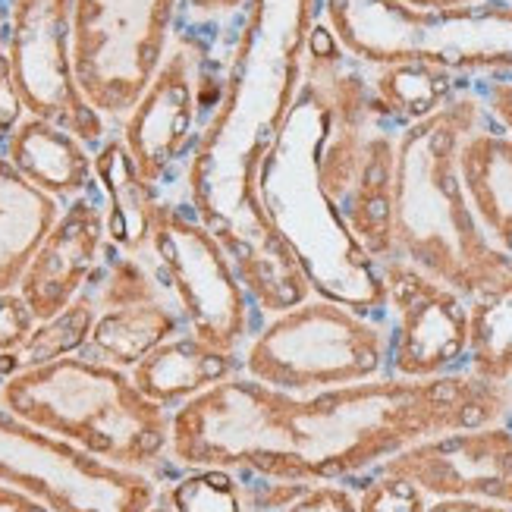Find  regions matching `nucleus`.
Here are the masks:
<instances>
[{
  "label": "nucleus",
  "instance_id": "5701e85b",
  "mask_svg": "<svg viewBox=\"0 0 512 512\" xmlns=\"http://www.w3.org/2000/svg\"><path fill=\"white\" fill-rule=\"evenodd\" d=\"M465 371L487 384H512V280L469 299V355Z\"/></svg>",
  "mask_w": 512,
  "mask_h": 512
},
{
  "label": "nucleus",
  "instance_id": "7ed1b4c3",
  "mask_svg": "<svg viewBox=\"0 0 512 512\" xmlns=\"http://www.w3.org/2000/svg\"><path fill=\"white\" fill-rule=\"evenodd\" d=\"M484 120V101L459 92L437 114L403 126L396 142L393 258H406L465 299L512 280V258L484 236L459 176V148Z\"/></svg>",
  "mask_w": 512,
  "mask_h": 512
},
{
  "label": "nucleus",
  "instance_id": "1a4fd4ad",
  "mask_svg": "<svg viewBox=\"0 0 512 512\" xmlns=\"http://www.w3.org/2000/svg\"><path fill=\"white\" fill-rule=\"evenodd\" d=\"M0 481L51 512H145L161 494L148 472L110 465L0 406Z\"/></svg>",
  "mask_w": 512,
  "mask_h": 512
},
{
  "label": "nucleus",
  "instance_id": "b1692460",
  "mask_svg": "<svg viewBox=\"0 0 512 512\" xmlns=\"http://www.w3.org/2000/svg\"><path fill=\"white\" fill-rule=\"evenodd\" d=\"M371 70H374L371 73L374 98L381 101V107L396 126L425 120L459 95L456 73L440 70V66L390 63V66H371Z\"/></svg>",
  "mask_w": 512,
  "mask_h": 512
},
{
  "label": "nucleus",
  "instance_id": "393cba45",
  "mask_svg": "<svg viewBox=\"0 0 512 512\" xmlns=\"http://www.w3.org/2000/svg\"><path fill=\"white\" fill-rule=\"evenodd\" d=\"M95 318H98V302L92 296V289L85 286L60 315H54L48 321H38L29 343L16 355L0 359V377L22 371V368L57 362V359H66V355H79L85 349L88 337H92Z\"/></svg>",
  "mask_w": 512,
  "mask_h": 512
},
{
  "label": "nucleus",
  "instance_id": "7c9ffc66",
  "mask_svg": "<svg viewBox=\"0 0 512 512\" xmlns=\"http://www.w3.org/2000/svg\"><path fill=\"white\" fill-rule=\"evenodd\" d=\"M484 110L491 123H497L500 129L512 132V76H494L484 85Z\"/></svg>",
  "mask_w": 512,
  "mask_h": 512
},
{
  "label": "nucleus",
  "instance_id": "a878e982",
  "mask_svg": "<svg viewBox=\"0 0 512 512\" xmlns=\"http://www.w3.org/2000/svg\"><path fill=\"white\" fill-rule=\"evenodd\" d=\"M161 491L176 512H252L246 481L230 469H183Z\"/></svg>",
  "mask_w": 512,
  "mask_h": 512
},
{
  "label": "nucleus",
  "instance_id": "2eb2a0df",
  "mask_svg": "<svg viewBox=\"0 0 512 512\" xmlns=\"http://www.w3.org/2000/svg\"><path fill=\"white\" fill-rule=\"evenodd\" d=\"M214 236L230 255L258 318L280 315V311H289L315 296V286H311L296 246L277 227L267 208L233 220Z\"/></svg>",
  "mask_w": 512,
  "mask_h": 512
},
{
  "label": "nucleus",
  "instance_id": "0eeeda50",
  "mask_svg": "<svg viewBox=\"0 0 512 512\" xmlns=\"http://www.w3.org/2000/svg\"><path fill=\"white\" fill-rule=\"evenodd\" d=\"M142 255L154 264L186 330L220 352L242 355L255 333L258 311L220 239L189 205L164 198L154 214L151 246Z\"/></svg>",
  "mask_w": 512,
  "mask_h": 512
},
{
  "label": "nucleus",
  "instance_id": "ddd939ff",
  "mask_svg": "<svg viewBox=\"0 0 512 512\" xmlns=\"http://www.w3.org/2000/svg\"><path fill=\"white\" fill-rule=\"evenodd\" d=\"M377 472L418 484L431 500L472 497L512 506V428L497 421L437 434L377 465Z\"/></svg>",
  "mask_w": 512,
  "mask_h": 512
},
{
  "label": "nucleus",
  "instance_id": "4be33fe9",
  "mask_svg": "<svg viewBox=\"0 0 512 512\" xmlns=\"http://www.w3.org/2000/svg\"><path fill=\"white\" fill-rule=\"evenodd\" d=\"M60 205L38 192L0 154V293L16 289L38 242L54 227Z\"/></svg>",
  "mask_w": 512,
  "mask_h": 512
},
{
  "label": "nucleus",
  "instance_id": "9b49d317",
  "mask_svg": "<svg viewBox=\"0 0 512 512\" xmlns=\"http://www.w3.org/2000/svg\"><path fill=\"white\" fill-rule=\"evenodd\" d=\"M4 44L29 114L98 148L107 139V120L85 101L76 82L73 0H13Z\"/></svg>",
  "mask_w": 512,
  "mask_h": 512
},
{
  "label": "nucleus",
  "instance_id": "6e6552de",
  "mask_svg": "<svg viewBox=\"0 0 512 512\" xmlns=\"http://www.w3.org/2000/svg\"><path fill=\"white\" fill-rule=\"evenodd\" d=\"M180 0H73V70L104 120H123L164 63Z\"/></svg>",
  "mask_w": 512,
  "mask_h": 512
},
{
  "label": "nucleus",
  "instance_id": "c9c22d12",
  "mask_svg": "<svg viewBox=\"0 0 512 512\" xmlns=\"http://www.w3.org/2000/svg\"><path fill=\"white\" fill-rule=\"evenodd\" d=\"M145 512H176V509H173V503L167 500V494L161 491V494H158V500H154Z\"/></svg>",
  "mask_w": 512,
  "mask_h": 512
},
{
  "label": "nucleus",
  "instance_id": "a211bd4d",
  "mask_svg": "<svg viewBox=\"0 0 512 512\" xmlns=\"http://www.w3.org/2000/svg\"><path fill=\"white\" fill-rule=\"evenodd\" d=\"M242 371V355L220 352L198 340L195 333L183 330L151 349L145 359L132 368V384H136L148 399H154L164 409H180L192 396L205 393L208 387L227 381V377Z\"/></svg>",
  "mask_w": 512,
  "mask_h": 512
},
{
  "label": "nucleus",
  "instance_id": "aec40b11",
  "mask_svg": "<svg viewBox=\"0 0 512 512\" xmlns=\"http://www.w3.org/2000/svg\"><path fill=\"white\" fill-rule=\"evenodd\" d=\"M399 132L403 129H387L377 139L362 176L340 205L346 230L377 264L393 258V176Z\"/></svg>",
  "mask_w": 512,
  "mask_h": 512
},
{
  "label": "nucleus",
  "instance_id": "cd10ccee",
  "mask_svg": "<svg viewBox=\"0 0 512 512\" xmlns=\"http://www.w3.org/2000/svg\"><path fill=\"white\" fill-rule=\"evenodd\" d=\"M274 512H359V497L340 481H302L293 500Z\"/></svg>",
  "mask_w": 512,
  "mask_h": 512
},
{
  "label": "nucleus",
  "instance_id": "412c9836",
  "mask_svg": "<svg viewBox=\"0 0 512 512\" xmlns=\"http://www.w3.org/2000/svg\"><path fill=\"white\" fill-rule=\"evenodd\" d=\"M186 324L170 302H142L126 308H104L98 311L92 337H88L82 355L95 362H107L114 368L132 371L151 349H158Z\"/></svg>",
  "mask_w": 512,
  "mask_h": 512
},
{
  "label": "nucleus",
  "instance_id": "20e7f679",
  "mask_svg": "<svg viewBox=\"0 0 512 512\" xmlns=\"http://www.w3.org/2000/svg\"><path fill=\"white\" fill-rule=\"evenodd\" d=\"M0 406L120 469L161 478L173 465V412L148 399L129 371L82 352L0 377Z\"/></svg>",
  "mask_w": 512,
  "mask_h": 512
},
{
  "label": "nucleus",
  "instance_id": "dca6fc26",
  "mask_svg": "<svg viewBox=\"0 0 512 512\" xmlns=\"http://www.w3.org/2000/svg\"><path fill=\"white\" fill-rule=\"evenodd\" d=\"M0 154L22 180L51 195L60 208L95 186V151L51 120L29 114Z\"/></svg>",
  "mask_w": 512,
  "mask_h": 512
},
{
  "label": "nucleus",
  "instance_id": "f3484780",
  "mask_svg": "<svg viewBox=\"0 0 512 512\" xmlns=\"http://www.w3.org/2000/svg\"><path fill=\"white\" fill-rule=\"evenodd\" d=\"M459 176L484 236L512 258V132L487 117L459 148Z\"/></svg>",
  "mask_w": 512,
  "mask_h": 512
},
{
  "label": "nucleus",
  "instance_id": "473e14b6",
  "mask_svg": "<svg viewBox=\"0 0 512 512\" xmlns=\"http://www.w3.org/2000/svg\"><path fill=\"white\" fill-rule=\"evenodd\" d=\"M425 512H512V506L491 503V500H472V497H437L428 503Z\"/></svg>",
  "mask_w": 512,
  "mask_h": 512
},
{
  "label": "nucleus",
  "instance_id": "c85d7f7f",
  "mask_svg": "<svg viewBox=\"0 0 512 512\" xmlns=\"http://www.w3.org/2000/svg\"><path fill=\"white\" fill-rule=\"evenodd\" d=\"M35 327L38 318L29 302L19 296V289H4L0 293V359H10L26 346Z\"/></svg>",
  "mask_w": 512,
  "mask_h": 512
},
{
  "label": "nucleus",
  "instance_id": "9d476101",
  "mask_svg": "<svg viewBox=\"0 0 512 512\" xmlns=\"http://www.w3.org/2000/svg\"><path fill=\"white\" fill-rule=\"evenodd\" d=\"M211 107L202 48L192 35L173 32V44L158 73L136 107L120 120V139L132 161L164 198H170L176 170H186Z\"/></svg>",
  "mask_w": 512,
  "mask_h": 512
},
{
  "label": "nucleus",
  "instance_id": "72a5a7b5",
  "mask_svg": "<svg viewBox=\"0 0 512 512\" xmlns=\"http://www.w3.org/2000/svg\"><path fill=\"white\" fill-rule=\"evenodd\" d=\"M0 512H51L41 500L22 494L19 487L0 481Z\"/></svg>",
  "mask_w": 512,
  "mask_h": 512
},
{
  "label": "nucleus",
  "instance_id": "e433bc0d",
  "mask_svg": "<svg viewBox=\"0 0 512 512\" xmlns=\"http://www.w3.org/2000/svg\"><path fill=\"white\" fill-rule=\"evenodd\" d=\"M503 4H509V7H512V0H503Z\"/></svg>",
  "mask_w": 512,
  "mask_h": 512
},
{
  "label": "nucleus",
  "instance_id": "f03ea898",
  "mask_svg": "<svg viewBox=\"0 0 512 512\" xmlns=\"http://www.w3.org/2000/svg\"><path fill=\"white\" fill-rule=\"evenodd\" d=\"M321 0H249L211 114L183 170L189 211L217 233L264 211L261 173L274 158L305 82Z\"/></svg>",
  "mask_w": 512,
  "mask_h": 512
},
{
  "label": "nucleus",
  "instance_id": "423d86ee",
  "mask_svg": "<svg viewBox=\"0 0 512 512\" xmlns=\"http://www.w3.org/2000/svg\"><path fill=\"white\" fill-rule=\"evenodd\" d=\"M387 365V321L324 296L264 318L242 349V374L299 396L374 381Z\"/></svg>",
  "mask_w": 512,
  "mask_h": 512
},
{
  "label": "nucleus",
  "instance_id": "bb28decb",
  "mask_svg": "<svg viewBox=\"0 0 512 512\" xmlns=\"http://www.w3.org/2000/svg\"><path fill=\"white\" fill-rule=\"evenodd\" d=\"M355 497H359V512H425L431 503L418 484L377 469Z\"/></svg>",
  "mask_w": 512,
  "mask_h": 512
},
{
  "label": "nucleus",
  "instance_id": "4468645a",
  "mask_svg": "<svg viewBox=\"0 0 512 512\" xmlns=\"http://www.w3.org/2000/svg\"><path fill=\"white\" fill-rule=\"evenodd\" d=\"M107 252V214L104 195L95 186L66 202L44 233L38 249L19 274V296L29 302L38 321H48L70 305L92 283Z\"/></svg>",
  "mask_w": 512,
  "mask_h": 512
},
{
  "label": "nucleus",
  "instance_id": "c756f323",
  "mask_svg": "<svg viewBox=\"0 0 512 512\" xmlns=\"http://www.w3.org/2000/svg\"><path fill=\"white\" fill-rule=\"evenodd\" d=\"M29 117L26 101L19 95V85H16V73H13V60L7 44L0 41V151H4L7 139L16 132V126Z\"/></svg>",
  "mask_w": 512,
  "mask_h": 512
},
{
  "label": "nucleus",
  "instance_id": "2f4dec72",
  "mask_svg": "<svg viewBox=\"0 0 512 512\" xmlns=\"http://www.w3.org/2000/svg\"><path fill=\"white\" fill-rule=\"evenodd\" d=\"M249 10V0H180V13L202 22H227L233 16L242 19Z\"/></svg>",
  "mask_w": 512,
  "mask_h": 512
},
{
  "label": "nucleus",
  "instance_id": "6ab92c4d",
  "mask_svg": "<svg viewBox=\"0 0 512 512\" xmlns=\"http://www.w3.org/2000/svg\"><path fill=\"white\" fill-rule=\"evenodd\" d=\"M95 180L104 195L107 246L126 255L148 252L154 214H158L164 195L139 173L120 132L107 136L95 148Z\"/></svg>",
  "mask_w": 512,
  "mask_h": 512
},
{
  "label": "nucleus",
  "instance_id": "f704fd0d",
  "mask_svg": "<svg viewBox=\"0 0 512 512\" xmlns=\"http://www.w3.org/2000/svg\"><path fill=\"white\" fill-rule=\"evenodd\" d=\"M415 10H456V7H475L481 0H403Z\"/></svg>",
  "mask_w": 512,
  "mask_h": 512
},
{
  "label": "nucleus",
  "instance_id": "f257e3e1",
  "mask_svg": "<svg viewBox=\"0 0 512 512\" xmlns=\"http://www.w3.org/2000/svg\"><path fill=\"white\" fill-rule=\"evenodd\" d=\"M512 384L469 371L384 374L318 393H283L233 374L170 418L173 469H230L289 481H346L437 434L506 421Z\"/></svg>",
  "mask_w": 512,
  "mask_h": 512
},
{
  "label": "nucleus",
  "instance_id": "39448f33",
  "mask_svg": "<svg viewBox=\"0 0 512 512\" xmlns=\"http://www.w3.org/2000/svg\"><path fill=\"white\" fill-rule=\"evenodd\" d=\"M321 19L365 66L428 63L450 73L512 76V7L503 0L456 10H415L403 0H321Z\"/></svg>",
  "mask_w": 512,
  "mask_h": 512
},
{
  "label": "nucleus",
  "instance_id": "f8f14e48",
  "mask_svg": "<svg viewBox=\"0 0 512 512\" xmlns=\"http://www.w3.org/2000/svg\"><path fill=\"white\" fill-rule=\"evenodd\" d=\"M387 286V337L396 377H440L465 371L469 299L406 258L381 261Z\"/></svg>",
  "mask_w": 512,
  "mask_h": 512
}]
</instances>
